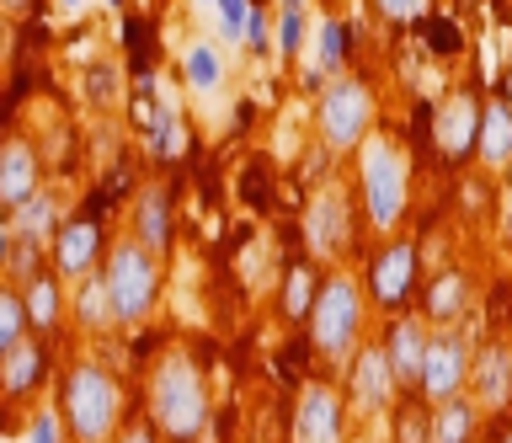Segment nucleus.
Listing matches in <instances>:
<instances>
[{
    "mask_svg": "<svg viewBox=\"0 0 512 443\" xmlns=\"http://www.w3.org/2000/svg\"><path fill=\"white\" fill-rule=\"evenodd\" d=\"M288 443H347V395L331 379H304L288 411Z\"/></svg>",
    "mask_w": 512,
    "mask_h": 443,
    "instance_id": "1a4fd4ad",
    "label": "nucleus"
},
{
    "mask_svg": "<svg viewBox=\"0 0 512 443\" xmlns=\"http://www.w3.org/2000/svg\"><path fill=\"white\" fill-rule=\"evenodd\" d=\"M470 363H475V347H470V331L464 326H438L427 331V353H422V374H416V401L422 406H443L464 395L470 385Z\"/></svg>",
    "mask_w": 512,
    "mask_h": 443,
    "instance_id": "423d86ee",
    "label": "nucleus"
},
{
    "mask_svg": "<svg viewBox=\"0 0 512 443\" xmlns=\"http://www.w3.org/2000/svg\"><path fill=\"white\" fill-rule=\"evenodd\" d=\"M246 43H251L256 54L267 49V11L262 6H251V17H246Z\"/></svg>",
    "mask_w": 512,
    "mask_h": 443,
    "instance_id": "e433bc0d",
    "label": "nucleus"
},
{
    "mask_svg": "<svg viewBox=\"0 0 512 443\" xmlns=\"http://www.w3.org/2000/svg\"><path fill=\"white\" fill-rule=\"evenodd\" d=\"M384 363H390L395 385L400 390H416V374H422V353H427V321H416V315H395L390 326H384Z\"/></svg>",
    "mask_w": 512,
    "mask_h": 443,
    "instance_id": "a211bd4d",
    "label": "nucleus"
},
{
    "mask_svg": "<svg viewBox=\"0 0 512 443\" xmlns=\"http://www.w3.org/2000/svg\"><path fill=\"white\" fill-rule=\"evenodd\" d=\"M374 11L384 22H416L427 11V0H374Z\"/></svg>",
    "mask_w": 512,
    "mask_h": 443,
    "instance_id": "f704fd0d",
    "label": "nucleus"
},
{
    "mask_svg": "<svg viewBox=\"0 0 512 443\" xmlns=\"http://www.w3.org/2000/svg\"><path fill=\"white\" fill-rule=\"evenodd\" d=\"M416 299H422V321L459 326L464 310H470V278L459 267H443L438 278H427V289H416Z\"/></svg>",
    "mask_w": 512,
    "mask_h": 443,
    "instance_id": "aec40b11",
    "label": "nucleus"
},
{
    "mask_svg": "<svg viewBox=\"0 0 512 443\" xmlns=\"http://www.w3.org/2000/svg\"><path fill=\"white\" fill-rule=\"evenodd\" d=\"M240 198H246L251 209H272V182H267V166H246V177H240Z\"/></svg>",
    "mask_w": 512,
    "mask_h": 443,
    "instance_id": "2f4dec72",
    "label": "nucleus"
},
{
    "mask_svg": "<svg viewBox=\"0 0 512 443\" xmlns=\"http://www.w3.org/2000/svg\"><path fill=\"white\" fill-rule=\"evenodd\" d=\"M27 337V310H22V289L0 283V358Z\"/></svg>",
    "mask_w": 512,
    "mask_h": 443,
    "instance_id": "cd10ccee",
    "label": "nucleus"
},
{
    "mask_svg": "<svg viewBox=\"0 0 512 443\" xmlns=\"http://www.w3.org/2000/svg\"><path fill=\"white\" fill-rule=\"evenodd\" d=\"M502 102H507V113H512V70L502 75Z\"/></svg>",
    "mask_w": 512,
    "mask_h": 443,
    "instance_id": "a19ab883",
    "label": "nucleus"
},
{
    "mask_svg": "<svg viewBox=\"0 0 512 443\" xmlns=\"http://www.w3.org/2000/svg\"><path fill=\"white\" fill-rule=\"evenodd\" d=\"M70 310H75V321L86 326V331H107L112 326V305H107V289H102V278H80L75 283V294H70Z\"/></svg>",
    "mask_w": 512,
    "mask_h": 443,
    "instance_id": "393cba45",
    "label": "nucleus"
},
{
    "mask_svg": "<svg viewBox=\"0 0 512 443\" xmlns=\"http://www.w3.org/2000/svg\"><path fill=\"white\" fill-rule=\"evenodd\" d=\"M112 443H160V433L150 427V417H128L123 427H118V438Z\"/></svg>",
    "mask_w": 512,
    "mask_h": 443,
    "instance_id": "c9c22d12",
    "label": "nucleus"
},
{
    "mask_svg": "<svg viewBox=\"0 0 512 443\" xmlns=\"http://www.w3.org/2000/svg\"><path fill=\"white\" fill-rule=\"evenodd\" d=\"M59 6H80V0H59Z\"/></svg>",
    "mask_w": 512,
    "mask_h": 443,
    "instance_id": "37998d69",
    "label": "nucleus"
},
{
    "mask_svg": "<svg viewBox=\"0 0 512 443\" xmlns=\"http://www.w3.org/2000/svg\"><path fill=\"white\" fill-rule=\"evenodd\" d=\"M219 11V38H246V17H251V0H214Z\"/></svg>",
    "mask_w": 512,
    "mask_h": 443,
    "instance_id": "7c9ffc66",
    "label": "nucleus"
},
{
    "mask_svg": "<svg viewBox=\"0 0 512 443\" xmlns=\"http://www.w3.org/2000/svg\"><path fill=\"white\" fill-rule=\"evenodd\" d=\"M22 310H27V331H32V337L54 342L64 331V315H70V294H64L59 273H48V267H43L38 278H27L22 283Z\"/></svg>",
    "mask_w": 512,
    "mask_h": 443,
    "instance_id": "6ab92c4d",
    "label": "nucleus"
},
{
    "mask_svg": "<svg viewBox=\"0 0 512 443\" xmlns=\"http://www.w3.org/2000/svg\"><path fill=\"white\" fill-rule=\"evenodd\" d=\"M91 102H107L112 97V65H91V86H86Z\"/></svg>",
    "mask_w": 512,
    "mask_h": 443,
    "instance_id": "4c0bfd02",
    "label": "nucleus"
},
{
    "mask_svg": "<svg viewBox=\"0 0 512 443\" xmlns=\"http://www.w3.org/2000/svg\"><path fill=\"white\" fill-rule=\"evenodd\" d=\"M11 251H16V230H11V219L0 214V273L11 267Z\"/></svg>",
    "mask_w": 512,
    "mask_h": 443,
    "instance_id": "58836bf2",
    "label": "nucleus"
},
{
    "mask_svg": "<svg viewBox=\"0 0 512 443\" xmlns=\"http://www.w3.org/2000/svg\"><path fill=\"white\" fill-rule=\"evenodd\" d=\"M27 443H70L64 438V427L54 411H32V422H27Z\"/></svg>",
    "mask_w": 512,
    "mask_h": 443,
    "instance_id": "473e14b6",
    "label": "nucleus"
},
{
    "mask_svg": "<svg viewBox=\"0 0 512 443\" xmlns=\"http://www.w3.org/2000/svg\"><path fill=\"white\" fill-rule=\"evenodd\" d=\"M416 267H422V251L416 241H390L368 257V278H363V299L374 310L406 315V305L416 299Z\"/></svg>",
    "mask_w": 512,
    "mask_h": 443,
    "instance_id": "9d476101",
    "label": "nucleus"
},
{
    "mask_svg": "<svg viewBox=\"0 0 512 443\" xmlns=\"http://www.w3.org/2000/svg\"><path fill=\"white\" fill-rule=\"evenodd\" d=\"M107 246H102V225L96 219H64L59 235H54V273L59 278H91L102 267Z\"/></svg>",
    "mask_w": 512,
    "mask_h": 443,
    "instance_id": "2eb2a0df",
    "label": "nucleus"
},
{
    "mask_svg": "<svg viewBox=\"0 0 512 443\" xmlns=\"http://www.w3.org/2000/svg\"><path fill=\"white\" fill-rule=\"evenodd\" d=\"M491 443H512V417L496 422V438H491Z\"/></svg>",
    "mask_w": 512,
    "mask_h": 443,
    "instance_id": "ea45409f",
    "label": "nucleus"
},
{
    "mask_svg": "<svg viewBox=\"0 0 512 443\" xmlns=\"http://www.w3.org/2000/svg\"><path fill=\"white\" fill-rule=\"evenodd\" d=\"M11 230H16V241H54L59 235V209H54V198L38 193V198H27L22 209L11 214Z\"/></svg>",
    "mask_w": 512,
    "mask_h": 443,
    "instance_id": "b1692460",
    "label": "nucleus"
},
{
    "mask_svg": "<svg viewBox=\"0 0 512 443\" xmlns=\"http://www.w3.org/2000/svg\"><path fill=\"white\" fill-rule=\"evenodd\" d=\"M112 305V326H139L160 305V257H150L139 241H112L96 267Z\"/></svg>",
    "mask_w": 512,
    "mask_h": 443,
    "instance_id": "20e7f679",
    "label": "nucleus"
},
{
    "mask_svg": "<svg viewBox=\"0 0 512 443\" xmlns=\"http://www.w3.org/2000/svg\"><path fill=\"white\" fill-rule=\"evenodd\" d=\"M107 6H123V0H107Z\"/></svg>",
    "mask_w": 512,
    "mask_h": 443,
    "instance_id": "c03bdc74",
    "label": "nucleus"
},
{
    "mask_svg": "<svg viewBox=\"0 0 512 443\" xmlns=\"http://www.w3.org/2000/svg\"><path fill=\"white\" fill-rule=\"evenodd\" d=\"M475 161L486 171H507L512 166V113H507V102H486V113H480Z\"/></svg>",
    "mask_w": 512,
    "mask_h": 443,
    "instance_id": "412c9836",
    "label": "nucleus"
},
{
    "mask_svg": "<svg viewBox=\"0 0 512 443\" xmlns=\"http://www.w3.org/2000/svg\"><path fill=\"white\" fill-rule=\"evenodd\" d=\"M134 235L128 241H139L150 257H171V246H176V198H171V187H144V193L134 198V225H128Z\"/></svg>",
    "mask_w": 512,
    "mask_h": 443,
    "instance_id": "4468645a",
    "label": "nucleus"
},
{
    "mask_svg": "<svg viewBox=\"0 0 512 443\" xmlns=\"http://www.w3.org/2000/svg\"><path fill=\"white\" fill-rule=\"evenodd\" d=\"M395 374L390 363H384V347L379 342H363L358 353L347 358V411H358V417H384V411H395Z\"/></svg>",
    "mask_w": 512,
    "mask_h": 443,
    "instance_id": "9b49d317",
    "label": "nucleus"
},
{
    "mask_svg": "<svg viewBox=\"0 0 512 443\" xmlns=\"http://www.w3.org/2000/svg\"><path fill=\"white\" fill-rule=\"evenodd\" d=\"M475 427H480V406L470 395L432 406V443H475Z\"/></svg>",
    "mask_w": 512,
    "mask_h": 443,
    "instance_id": "5701e85b",
    "label": "nucleus"
},
{
    "mask_svg": "<svg viewBox=\"0 0 512 443\" xmlns=\"http://www.w3.org/2000/svg\"><path fill=\"white\" fill-rule=\"evenodd\" d=\"M304 241H310V251L326 262L352 251V198L342 187H320L310 198V209H304Z\"/></svg>",
    "mask_w": 512,
    "mask_h": 443,
    "instance_id": "f8f14e48",
    "label": "nucleus"
},
{
    "mask_svg": "<svg viewBox=\"0 0 512 443\" xmlns=\"http://www.w3.org/2000/svg\"><path fill=\"white\" fill-rule=\"evenodd\" d=\"M363 214L374 230H395L406 219L411 203V161L400 150V139L390 134H368L363 139Z\"/></svg>",
    "mask_w": 512,
    "mask_h": 443,
    "instance_id": "39448f33",
    "label": "nucleus"
},
{
    "mask_svg": "<svg viewBox=\"0 0 512 443\" xmlns=\"http://www.w3.org/2000/svg\"><path fill=\"white\" fill-rule=\"evenodd\" d=\"M422 38H427L438 54H454V49H459V33H454V22H443V17H427V22H422Z\"/></svg>",
    "mask_w": 512,
    "mask_h": 443,
    "instance_id": "72a5a7b5",
    "label": "nucleus"
},
{
    "mask_svg": "<svg viewBox=\"0 0 512 443\" xmlns=\"http://www.w3.org/2000/svg\"><path fill=\"white\" fill-rule=\"evenodd\" d=\"M38 177H43L38 150L22 134H11L0 145V214H16L27 198H38Z\"/></svg>",
    "mask_w": 512,
    "mask_h": 443,
    "instance_id": "f3484780",
    "label": "nucleus"
},
{
    "mask_svg": "<svg viewBox=\"0 0 512 443\" xmlns=\"http://www.w3.org/2000/svg\"><path fill=\"white\" fill-rule=\"evenodd\" d=\"M470 401L480 411H507L512 406V347L507 342H486L475 347V363H470Z\"/></svg>",
    "mask_w": 512,
    "mask_h": 443,
    "instance_id": "dca6fc26",
    "label": "nucleus"
},
{
    "mask_svg": "<svg viewBox=\"0 0 512 443\" xmlns=\"http://www.w3.org/2000/svg\"><path fill=\"white\" fill-rule=\"evenodd\" d=\"M187 86H198V91L224 86V59H219L214 43H192V54H187Z\"/></svg>",
    "mask_w": 512,
    "mask_h": 443,
    "instance_id": "c85d7f7f",
    "label": "nucleus"
},
{
    "mask_svg": "<svg viewBox=\"0 0 512 443\" xmlns=\"http://www.w3.org/2000/svg\"><path fill=\"white\" fill-rule=\"evenodd\" d=\"M54 417L70 443H112L123 427V385L96 358H75L59 374Z\"/></svg>",
    "mask_w": 512,
    "mask_h": 443,
    "instance_id": "f257e3e1",
    "label": "nucleus"
},
{
    "mask_svg": "<svg viewBox=\"0 0 512 443\" xmlns=\"http://www.w3.org/2000/svg\"><path fill=\"white\" fill-rule=\"evenodd\" d=\"M390 417H395V443H432V406H422L416 395H406Z\"/></svg>",
    "mask_w": 512,
    "mask_h": 443,
    "instance_id": "a878e982",
    "label": "nucleus"
},
{
    "mask_svg": "<svg viewBox=\"0 0 512 443\" xmlns=\"http://www.w3.org/2000/svg\"><path fill=\"white\" fill-rule=\"evenodd\" d=\"M0 6H6V11H22V6H27V0H0Z\"/></svg>",
    "mask_w": 512,
    "mask_h": 443,
    "instance_id": "79ce46f5",
    "label": "nucleus"
},
{
    "mask_svg": "<svg viewBox=\"0 0 512 443\" xmlns=\"http://www.w3.org/2000/svg\"><path fill=\"white\" fill-rule=\"evenodd\" d=\"M320 139L331 150H358L368 134H374V91H368L358 75H336V81L320 91Z\"/></svg>",
    "mask_w": 512,
    "mask_h": 443,
    "instance_id": "0eeeda50",
    "label": "nucleus"
},
{
    "mask_svg": "<svg viewBox=\"0 0 512 443\" xmlns=\"http://www.w3.org/2000/svg\"><path fill=\"white\" fill-rule=\"evenodd\" d=\"M203 6H214V0H203Z\"/></svg>",
    "mask_w": 512,
    "mask_h": 443,
    "instance_id": "a18cd8bd",
    "label": "nucleus"
},
{
    "mask_svg": "<svg viewBox=\"0 0 512 443\" xmlns=\"http://www.w3.org/2000/svg\"><path fill=\"white\" fill-rule=\"evenodd\" d=\"M304 38H310V6H304V0H283V11H278V49H283V59H294L304 49Z\"/></svg>",
    "mask_w": 512,
    "mask_h": 443,
    "instance_id": "bb28decb",
    "label": "nucleus"
},
{
    "mask_svg": "<svg viewBox=\"0 0 512 443\" xmlns=\"http://www.w3.org/2000/svg\"><path fill=\"white\" fill-rule=\"evenodd\" d=\"M363 321H368L363 283L347 278V273H331V278H320V294H315L310 321H304V337H310V347L326 363H347L363 347Z\"/></svg>",
    "mask_w": 512,
    "mask_h": 443,
    "instance_id": "7ed1b4c3",
    "label": "nucleus"
},
{
    "mask_svg": "<svg viewBox=\"0 0 512 443\" xmlns=\"http://www.w3.org/2000/svg\"><path fill=\"white\" fill-rule=\"evenodd\" d=\"M48 369H54V342H43L27 331V337L0 358V401H27V395H38Z\"/></svg>",
    "mask_w": 512,
    "mask_h": 443,
    "instance_id": "ddd939ff",
    "label": "nucleus"
},
{
    "mask_svg": "<svg viewBox=\"0 0 512 443\" xmlns=\"http://www.w3.org/2000/svg\"><path fill=\"white\" fill-rule=\"evenodd\" d=\"M144 417L160 438L171 443H192L203 438L208 427V385L203 369L187 353H166L150 369V385H144Z\"/></svg>",
    "mask_w": 512,
    "mask_h": 443,
    "instance_id": "f03ea898",
    "label": "nucleus"
},
{
    "mask_svg": "<svg viewBox=\"0 0 512 443\" xmlns=\"http://www.w3.org/2000/svg\"><path fill=\"white\" fill-rule=\"evenodd\" d=\"M315 294H320V273H315V262H288V273H283V294H278L283 321H294V326L310 321Z\"/></svg>",
    "mask_w": 512,
    "mask_h": 443,
    "instance_id": "4be33fe9",
    "label": "nucleus"
},
{
    "mask_svg": "<svg viewBox=\"0 0 512 443\" xmlns=\"http://www.w3.org/2000/svg\"><path fill=\"white\" fill-rule=\"evenodd\" d=\"M347 49H352L347 22L326 17V22H320V75H336V70H342V65H347Z\"/></svg>",
    "mask_w": 512,
    "mask_h": 443,
    "instance_id": "c756f323",
    "label": "nucleus"
},
{
    "mask_svg": "<svg viewBox=\"0 0 512 443\" xmlns=\"http://www.w3.org/2000/svg\"><path fill=\"white\" fill-rule=\"evenodd\" d=\"M480 113L486 102L470 97V91H454L438 107H422V139L432 145L443 166H464L475 155V134H480Z\"/></svg>",
    "mask_w": 512,
    "mask_h": 443,
    "instance_id": "6e6552de",
    "label": "nucleus"
}]
</instances>
